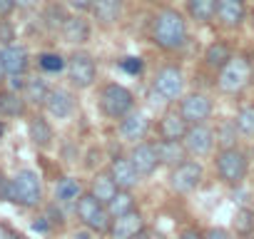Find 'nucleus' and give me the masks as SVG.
Returning a JSON list of instances; mask_svg holds the SVG:
<instances>
[{
  "mask_svg": "<svg viewBox=\"0 0 254 239\" xmlns=\"http://www.w3.org/2000/svg\"><path fill=\"white\" fill-rule=\"evenodd\" d=\"M152 40L157 48L162 50H180L187 43V23L182 18V13L165 8L157 13L155 23H152Z\"/></svg>",
  "mask_w": 254,
  "mask_h": 239,
  "instance_id": "nucleus-1",
  "label": "nucleus"
},
{
  "mask_svg": "<svg viewBox=\"0 0 254 239\" xmlns=\"http://www.w3.org/2000/svg\"><path fill=\"white\" fill-rule=\"evenodd\" d=\"M40 199H43V184H40V177L33 170H23L10 179L8 202L20 204V207H38Z\"/></svg>",
  "mask_w": 254,
  "mask_h": 239,
  "instance_id": "nucleus-2",
  "label": "nucleus"
},
{
  "mask_svg": "<svg viewBox=\"0 0 254 239\" xmlns=\"http://www.w3.org/2000/svg\"><path fill=\"white\" fill-rule=\"evenodd\" d=\"M75 212L80 217V222L92 229V232H110L112 227V217L107 212V207L90 192V194H82L77 202H75Z\"/></svg>",
  "mask_w": 254,
  "mask_h": 239,
  "instance_id": "nucleus-3",
  "label": "nucleus"
},
{
  "mask_svg": "<svg viewBox=\"0 0 254 239\" xmlns=\"http://www.w3.org/2000/svg\"><path fill=\"white\" fill-rule=\"evenodd\" d=\"M132 105H135V97H132V92L127 90L125 85L110 82L100 92V107L112 120H122L125 115H130L132 112Z\"/></svg>",
  "mask_w": 254,
  "mask_h": 239,
  "instance_id": "nucleus-4",
  "label": "nucleus"
},
{
  "mask_svg": "<svg viewBox=\"0 0 254 239\" xmlns=\"http://www.w3.org/2000/svg\"><path fill=\"white\" fill-rule=\"evenodd\" d=\"M249 80H252V65H249L247 58H239V55H237V58H232V60L219 70L217 85H219L222 92L237 95V92H242V90L249 85Z\"/></svg>",
  "mask_w": 254,
  "mask_h": 239,
  "instance_id": "nucleus-5",
  "label": "nucleus"
},
{
  "mask_svg": "<svg viewBox=\"0 0 254 239\" xmlns=\"http://www.w3.org/2000/svg\"><path fill=\"white\" fill-rule=\"evenodd\" d=\"M247 155L239 147H229L217 155V175L224 184H239L247 177Z\"/></svg>",
  "mask_w": 254,
  "mask_h": 239,
  "instance_id": "nucleus-6",
  "label": "nucleus"
},
{
  "mask_svg": "<svg viewBox=\"0 0 254 239\" xmlns=\"http://www.w3.org/2000/svg\"><path fill=\"white\" fill-rule=\"evenodd\" d=\"M152 87H155V95L162 97V102H175L185 92V75H182L180 67L167 65V67L157 70Z\"/></svg>",
  "mask_w": 254,
  "mask_h": 239,
  "instance_id": "nucleus-7",
  "label": "nucleus"
},
{
  "mask_svg": "<svg viewBox=\"0 0 254 239\" xmlns=\"http://www.w3.org/2000/svg\"><path fill=\"white\" fill-rule=\"evenodd\" d=\"M67 77L75 87L85 90L97 80V65L90 53H72L67 58Z\"/></svg>",
  "mask_w": 254,
  "mask_h": 239,
  "instance_id": "nucleus-8",
  "label": "nucleus"
},
{
  "mask_svg": "<svg viewBox=\"0 0 254 239\" xmlns=\"http://www.w3.org/2000/svg\"><path fill=\"white\" fill-rule=\"evenodd\" d=\"M202 182V165L199 162H192V160H185L182 165L172 167V175H170V187L180 194H187L192 189H197Z\"/></svg>",
  "mask_w": 254,
  "mask_h": 239,
  "instance_id": "nucleus-9",
  "label": "nucleus"
},
{
  "mask_svg": "<svg viewBox=\"0 0 254 239\" xmlns=\"http://www.w3.org/2000/svg\"><path fill=\"white\" fill-rule=\"evenodd\" d=\"M182 145H185L187 155H192V157H204V155H209L212 147H214V132H212L204 122H202V125H190V130H187Z\"/></svg>",
  "mask_w": 254,
  "mask_h": 239,
  "instance_id": "nucleus-10",
  "label": "nucleus"
},
{
  "mask_svg": "<svg viewBox=\"0 0 254 239\" xmlns=\"http://www.w3.org/2000/svg\"><path fill=\"white\" fill-rule=\"evenodd\" d=\"M180 112L187 120V125H202L204 120L212 115V100L207 95H202V92H192V95H187L182 100Z\"/></svg>",
  "mask_w": 254,
  "mask_h": 239,
  "instance_id": "nucleus-11",
  "label": "nucleus"
},
{
  "mask_svg": "<svg viewBox=\"0 0 254 239\" xmlns=\"http://www.w3.org/2000/svg\"><path fill=\"white\" fill-rule=\"evenodd\" d=\"M150 132V117L145 112H130V115H125L122 117V122H120V135L127 140V142H142Z\"/></svg>",
  "mask_w": 254,
  "mask_h": 239,
  "instance_id": "nucleus-12",
  "label": "nucleus"
},
{
  "mask_svg": "<svg viewBox=\"0 0 254 239\" xmlns=\"http://www.w3.org/2000/svg\"><path fill=\"white\" fill-rule=\"evenodd\" d=\"M142 232H145V219H142V214L137 209L112 219V227H110V237L112 239H132V237H137Z\"/></svg>",
  "mask_w": 254,
  "mask_h": 239,
  "instance_id": "nucleus-13",
  "label": "nucleus"
},
{
  "mask_svg": "<svg viewBox=\"0 0 254 239\" xmlns=\"http://www.w3.org/2000/svg\"><path fill=\"white\" fill-rule=\"evenodd\" d=\"M130 160H132V165L137 167V172L142 177L152 175L157 170V165H162L160 155H157V145H150V142H137L130 152Z\"/></svg>",
  "mask_w": 254,
  "mask_h": 239,
  "instance_id": "nucleus-14",
  "label": "nucleus"
},
{
  "mask_svg": "<svg viewBox=\"0 0 254 239\" xmlns=\"http://www.w3.org/2000/svg\"><path fill=\"white\" fill-rule=\"evenodd\" d=\"M110 175H112V179L117 182L120 189H132L142 177L130 157H115L112 165H110Z\"/></svg>",
  "mask_w": 254,
  "mask_h": 239,
  "instance_id": "nucleus-15",
  "label": "nucleus"
},
{
  "mask_svg": "<svg viewBox=\"0 0 254 239\" xmlns=\"http://www.w3.org/2000/svg\"><path fill=\"white\" fill-rule=\"evenodd\" d=\"M247 18V5L244 0H219L217 5V20L224 28H239Z\"/></svg>",
  "mask_w": 254,
  "mask_h": 239,
  "instance_id": "nucleus-16",
  "label": "nucleus"
},
{
  "mask_svg": "<svg viewBox=\"0 0 254 239\" xmlns=\"http://www.w3.org/2000/svg\"><path fill=\"white\" fill-rule=\"evenodd\" d=\"M28 50L23 45H5L3 48V65H5V77H13V75H25L28 70Z\"/></svg>",
  "mask_w": 254,
  "mask_h": 239,
  "instance_id": "nucleus-17",
  "label": "nucleus"
},
{
  "mask_svg": "<svg viewBox=\"0 0 254 239\" xmlns=\"http://www.w3.org/2000/svg\"><path fill=\"white\" fill-rule=\"evenodd\" d=\"M45 107H48V112H50L53 117L65 120V117H70V115L75 112V97H72V92L58 87V90H50Z\"/></svg>",
  "mask_w": 254,
  "mask_h": 239,
  "instance_id": "nucleus-18",
  "label": "nucleus"
},
{
  "mask_svg": "<svg viewBox=\"0 0 254 239\" xmlns=\"http://www.w3.org/2000/svg\"><path fill=\"white\" fill-rule=\"evenodd\" d=\"M190 125H187V120L182 117V112H167L162 120H160V135L162 140H177L182 142L185 135H187Z\"/></svg>",
  "mask_w": 254,
  "mask_h": 239,
  "instance_id": "nucleus-19",
  "label": "nucleus"
},
{
  "mask_svg": "<svg viewBox=\"0 0 254 239\" xmlns=\"http://www.w3.org/2000/svg\"><path fill=\"white\" fill-rule=\"evenodd\" d=\"M60 30H63L65 43L80 45V43H87V40H90V25H87V20H82V18H77V15L67 18Z\"/></svg>",
  "mask_w": 254,
  "mask_h": 239,
  "instance_id": "nucleus-20",
  "label": "nucleus"
},
{
  "mask_svg": "<svg viewBox=\"0 0 254 239\" xmlns=\"http://www.w3.org/2000/svg\"><path fill=\"white\" fill-rule=\"evenodd\" d=\"M28 135H30L33 145H35V147H40V150H45V147H50V145H53V127H50L48 120H45V117H40V115H35V117L30 120V125H28Z\"/></svg>",
  "mask_w": 254,
  "mask_h": 239,
  "instance_id": "nucleus-21",
  "label": "nucleus"
},
{
  "mask_svg": "<svg viewBox=\"0 0 254 239\" xmlns=\"http://www.w3.org/2000/svg\"><path fill=\"white\" fill-rule=\"evenodd\" d=\"M157 155H160V162H162V165L177 167V165L185 162L187 150H185V145L177 142V140H162V142H157Z\"/></svg>",
  "mask_w": 254,
  "mask_h": 239,
  "instance_id": "nucleus-22",
  "label": "nucleus"
},
{
  "mask_svg": "<svg viewBox=\"0 0 254 239\" xmlns=\"http://www.w3.org/2000/svg\"><path fill=\"white\" fill-rule=\"evenodd\" d=\"M122 13V0H95L92 3V15L102 25H112Z\"/></svg>",
  "mask_w": 254,
  "mask_h": 239,
  "instance_id": "nucleus-23",
  "label": "nucleus"
},
{
  "mask_svg": "<svg viewBox=\"0 0 254 239\" xmlns=\"http://www.w3.org/2000/svg\"><path fill=\"white\" fill-rule=\"evenodd\" d=\"M120 192V187H117V182L112 179V175L110 172H100V175H95V179H92V194L107 207L110 202H112V197Z\"/></svg>",
  "mask_w": 254,
  "mask_h": 239,
  "instance_id": "nucleus-24",
  "label": "nucleus"
},
{
  "mask_svg": "<svg viewBox=\"0 0 254 239\" xmlns=\"http://www.w3.org/2000/svg\"><path fill=\"white\" fill-rule=\"evenodd\" d=\"M232 58H234V55H232L229 45H227V43H222V40L209 43V45H207V50H204V60H207V65H209V67H214V70H222Z\"/></svg>",
  "mask_w": 254,
  "mask_h": 239,
  "instance_id": "nucleus-25",
  "label": "nucleus"
},
{
  "mask_svg": "<svg viewBox=\"0 0 254 239\" xmlns=\"http://www.w3.org/2000/svg\"><path fill=\"white\" fill-rule=\"evenodd\" d=\"M82 197V187L75 177H63L55 187V199L60 204H75L77 199Z\"/></svg>",
  "mask_w": 254,
  "mask_h": 239,
  "instance_id": "nucleus-26",
  "label": "nucleus"
},
{
  "mask_svg": "<svg viewBox=\"0 0 254 239\" xmlns=\"http://www.w3.org/2000/svg\"><path fill=\"white\" fill-rule=\"evenodd\" d=\"M217 5L219 0H187V10L197 23H209L212 18H217Z\"/></svg>",
  "mask_w": 254,
  "mask_h": 239,
  "instance_id": "nucleus-27",
  "label": "nucleus"
},
{
  "mask_svg": "<svg viewBox=\"0 0 254 239\" xmlns=\"http://www.w3.org/2000/svg\"><path fill=\"white\" fill-rule=\"evenodd\" d=\"M48 95H50V87H48V82L43 77H28L25 90H23L25 102H30V105H45L48 102Z\"/></svg>",
  "mask_w": 254,
  "mask_h": 239,
  "instance_id": "nucleus-28",
  "label": "nucleus"
},
{
  "mask_svg": "<svg viewBox=\"0 0 254 239\" xmlns=\"http://www.w3.org/2000/svg\"><path fill=\"white\" fill-rule=\"evenodd\" d=\"M25 112V97H20L13 90L0 92V115L3 117H20Z\"/></svg>",
  "mask_w": 254,
  "mask_h": 239,
  "instance_id": "nucleus-29",
  "label": "nucleus"
},
{
  "mask_svg": "<svg viewBox=\"0 0 254 239\" xmlns=\"http://www.w3.org/2000/svg\"><path fill=\"white\" fill-rule=\"evenodd\" d=\"M132 209H135V197L130 194V189H120L112 197V202L107 204V212H110L112 219H117V217H122L127 212H132Z\"/></svg>",
  "mask_w": 254,
  "mask_h": 239,
  "instance_id": "nucleus-30",
  "label": "nucleus"
},
{
  "mask_svg": "<svg viewBox=\"0 0 254 239\" xmlns=\"http://www.w3.org/2000/svg\"><path fill=\"white\" fill-rule=\"evenodd\" d=\"M234 232L237 234H252L254 232V212L249 209V207H239L237 212H234Z\"/></svg>",
  "mask_w": 254,
  "mask_h": 239,
  "instance_id": "nucleus-31",
  "label": "nucleus"
},
{
  "mask_svg": "<svg viewBox=\"0 0 254 239\" xmlns=\"http://www.w3.org/2000/svg\"><path fill=\"white\" fill-rule=\"evenodd\" d=\"M234 122H237V127H239L242 135L254 137V105L242 107V110L237 112V117H234Z\"/></svg>",
  "mask_w": 254,
  "mask_h": 239,
  "instance_id": "nucleus-32",
  "label": "nucleus"
},
{
  "mask_svg": "<svg viewBox=\"0 0 254 239\" xmlns=\"http://www.w3.org/2000/svg\"><path fill=\"white\" fill-rule=\"evenodd\" d=\"M237 122H224L219 130H217V142L222 145V150H229V147H237Z\"/></svg>",
  "mask_w": 254,
  "mask_h": 239,
  "instance_id": "nucleus-33",
  "label": "nucleus"
},
{
  "mask_svg": "<svg viewBox=\"0 0 254 239\" xmlns=\"http://www.w3.org/2000/svg\"><path fill=\"white\" fill-rule=\"evenodd\" d=\"M38 62H40V67H43L45 72H60V70L67 67V60H63V58L55 55V53H43Z\"/></svg>",
  "mask_w": 254,
  "mask_h": 239,
  "instance_id": "nucleus-34",
  "label": "nucleus"
},
{
  "mask_svg": "<svg viewBox=\"0 0 254 239\" xmlns=\"http://www.w3.org/2000/svg\"><path fill=\"white\" fill-rule=\"evenodd\" d=\"M120 67H122L125 72H130V75H140L145 65H142L140 58H125V60H120Z\"/></svg>",
  "mask_w": 254,
  "mask_h": 239,
  "instance_id": "nucleus-35",
  "label": "nucleus"
},
{
  "mask_svg": "<svg viewBox=\"0 0 254 239\" xmlns=\"http://www.w3.org/2000/svg\"><path fill=\"white\" fill-rule=\"evenodd\" d=\"M65 3H67L75 13H87V10H92L95 0H65Z\"/></svg>",
  "mask_w": 254,
  "mask_h": 239,
  "instance_id": "nucleus-36",
  "label": "nucleus"
},
{
  "mask_svg": "<svg viewBox=\"0 0 254 239\" xmlns=\"http://www.w3.org/2000/svg\"><path fill=\"white\" fill-rule=\"evenodd\" d=\"M18 8V0H0V18H10Z\"/></svg>",
  "mask_w": 254,
  "mask_h": 239,
  "instance_id": "nucleus-37",
  "label": "nucleus"
},
{
  "mask_svg": "<svg viewBox=\"0 0 254 239\" xmlns=\"http://www.w3.org/2000/svg\"><path fill=\"white\" fill-rule=\"evenodd\" d=\"M204 239H232V237H229V232L224 227H212V229H207Z\"/></svg>",
  "mask_w": 254,
  "mask_h": 239,
  "instance_id": "nucleus-38",
  "label": "nucleus"
},
{
  "mask_svg": "<svg viewBox=\"0 0 254 239\" xmlns=\"http://www.w3.org/2000/svg\"><path fill=\"white\" fill-rule=\"evenodd\" d=\"M8 187H10V179L0 170V199H8Z\"/></svg>",
  "mask_w": 254,
  "mask_h": 239,
  "instance_id": "nucleus-39",
  "label": "nucleus"
},
{
  "mask_svg": "<svg viewBox=\"0 0 254 239\" xmlns=\"http://www.w3.org/2000/svg\"><path fill=\"white\" fill-rule=\"evenodd\" d=\"M0 239H20L10 227H5V224H0Z\"/></svg>",
  "mask_w": 254,
  "mask_h": 239,
  "instance_id": "nucleus-40",
  "label": "nucleus"
},
{
  "mask_svg": "<svg viewBox=\"0 0 254 239\" xmlns=\"http://www.w3.org/2000/svg\"><path fill=\"white\" fill-rule=\"evenodd\" d=\"M180 239H204V234H199L197 229H185V232L180 234Z\"/></svg>",
  "mask_w": 254,
  "mask_h": 239,
  "instance_id": "nucleus-41",
  "label": "nucleus"
},
{
  "mask_svg": "<svg viewBox=\"0 0 254 239\" xmlns=\"http://www.w3.org/2000/svg\"><path fill=\"white\" fill-rule=\"evenodd\" d=\"M35 5H38V0H18V8H25V10L35 8Z\"/></svg>",
  "mask_w": 254,
  "mask_h": 239,
  "instance_id": "nucleus-42",
  "label": "nucleus"
},
{
  "mask_svg": "<svg viewBox=\"0 0 254 239\" xmlns=\"http://www.w3.org/2000/svg\"><path fill=\"white\" fill-rule=\"evenodd\" d=\"M5 77V65H3V48H0V80Z\"/></svg>",
  "mask_w": 254,
  "mask_h": 239,
  "instance_id": "nucleus-43",
  "label": "nucleus"
},
{
  "mask_svg": "<svg viewBox=\"0 0 254 239\" xmlns=\"http://www.w3.org/2000/svg\"><path fill=\"white\" fill-rule=\"evenodd\" d=\"M75 239H90V234L87 232H80V234H75Z\"/></svg>",
  "mask_w": 254,
  "mask_h": 239,
  "instance_id": "nucleus-44",
  "label": "nucleus"
},
{
  "mask_svg": "<svg viewBox=\"0 0 254 239\" xmlns=\"http://www.w3.org/2000/svg\"><path fill=\"white\" fill-rule=\"evenodd\" d=\"M147 239H165V237H162V234H157V232H155V234H147Z\"/></svg>",
  "mask_w": 254,
  "mask_h": 239,
  "instance_id": "nucleus-45",
  "label": "nucleus"
},
{
  "mask_svg": "<svg viewBox=\"0 0 254 239\" xmlns=\"http://www.w3.org/2000/svg\"><path fill=\"white\" fill-rule=\"evenodd\" d=\"M3 135H5V125H3V122H0V137H3Z\"/></svg>",
  "mask_w": 254,
  "mask_h": 239,
  "instance_id": "nucleus-46",
  "label": "nucleus"
},
{
  "mask_svg": "<svg viewBox=\"0 0 254 239\" xmlns=\"http://www.w3.org/2000/svg\"><path fill=\"white\" fill-rule=\"evenodd\" d=\"M132 239H147V234L142 232V234H137V237H132Z\"/></svg>",
  "mask_w": 254,
  "mask_h": 239,
  "instance_id": "nucleus-47",
  "label": "nucleus"
},
{
  "mask_svg": "<svg viewBox=\"0 0 254 239\" xmlns=\"http://www.w3.org/2000/svg\"><path fill=\"white\" fill-rule=\"evenodd\" d=\"M249 239H254V237H249Z\"/></svg>",
  "mask_w": 254,
  "mask_h": 239,
  "instance_id": "nucleus-48",
  "label": "nucleus"
}]
</instances>
